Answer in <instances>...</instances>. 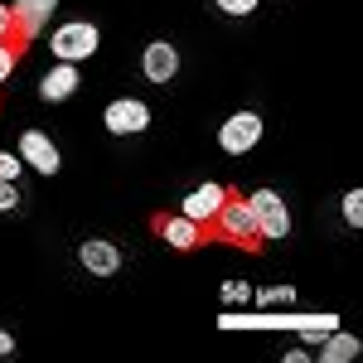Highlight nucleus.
Segmentation results:
<instances>
[{"label": "nucleus", "mask_w": 363, "mask_h": 363, "mask_svg": "<svg viewBox=\"0 0 363 363\" xmlns=\"http://www.w3.org/2000/svg\"><path fill=\"white\" fill-rule=\"evenodd\" d=\"M97 44H102V34H97V25H87V20H73V25H63L49 39L58 63H83V58L97 54Z\"/></svg>", "instance_id": "nucleus-1"}, {"label": "nucleus", "mask_w": 363, "mask_h": 363, "mask_svg": "<svg viewBox=\"0 0 363 363\" xmlns=\"http://www.w3.org/2000/svg\"><path fill=\"white\" fill-rule=\"evenodd\" d=\"M252 203V218H257V233H262V242L272 238V242H281L286 233H291V208H286V199L272 194V189H257V194H247Z\"/></svg>", "instance_id": "nucleus-2"}, {"label": "nucleus", "mask_w": 363, "mask_h": 363, "mask_svg": "<svg viewBox=\"0 0 363 363\" xmlns=\"http://www.w3.org/2000/svg\"><path fill=\"white\" fill-rule=\"evenodd\" d=\"M218 223H223V238H228V242H238V247H257V242H262V233H257V218H252V203H247V199H223Z\"/></svg>", "instance_id": "nucleus-3"}, {"label": "nucleus", "mask_w": 363, "mask_h": 363, "mask_svg": "<svg viewBox=\"0 0 363 363\" xmlns=\"http://www.w3.org/2000/svg\"><path fill=\"white\" fill-rule=\"evenodd\" d=\"M257 140H262V116L257 112H238L218 126V145H223L228 155H247Z\"/></svg>", "instance_id": "nucleus-4"}, {"label": "nucleus", "mask_w": 363, "mask_h": 363, "mask_svg": "<svg viewBox=\"0 0 363 363\" xmlns=\"http://www.w3.org/2000/svg\"><path fill=\"white\" fill-rule=\"evenodd\" d=\"M102 121H107L112 136H136V131L150 126V107H145L140 97H121V102H112V107L102 112Z\"/></svg>", "instance_id": "nucleus-5"}, {"label": "nucleus", "mask_w": 363, "mask_h": 363, "mask_svg": "<svg viewBox=\"0 0 363 363\" xmlns=\"http://www.w3.org/2000/svg\"><path fill=\"white\" fill-rule=\"evenodd\" d=\"M140 73H145V83H169V78L179 73V49H174L169 39L145 44V54H140Z\"/></svg>", "instance_id": "nucleus-6"}, {"label": "nucleus", "mask_w": 363, "mask_h": 363, "mask_svg": "<svg viewBox=\"0 0 363 363\" xmlns=\"http://www.w3.org/2000/svg\"><path fill=\"white\" fill-rule=\"evenodd\" d=\"M20 160H25L29 169H39V174H58V165H63L58 145L44 136V131H25V136H20Z\"/></svg>", "instance_id": "nucleus-7"}, {"label": "nucleus", "mask_w": 363, "mask_h": 363, "mask_svg": "<svg viewBox=\"0 0 363 363\" xmlns=\"http://www.w3.org/2000/svg\"><path fill=\"white\" fill-rule=\"evenodd\" d=\"M58 10V0H10V15H15V34L20 39H39V29L49 25V15Z\"/></svg>", "instance_id": "nucleus-8"}, {"label": "nucleus", "mask_w": 363, "mask_h": 363, "mask_svg": "<svg viewBox=\"0 0 363 363\" xmlns=\"http://www.w3.org/2000/svg\"><path fill=\"white\" fill-rule=\"evenodd\" d=\"M155 233L165 238L169 247H179V252H194L203 247V223H194V218H184V213H174V218H155Z\"/></svg>", "instance_id": "nucleus-9"}, {"label": "nucleus", "mask_w": 363, "mask_h": 363, "mask_svg": "<svg viewBox=\"0 0 363 363\" xmlns=\"http://www.w3.org/2000/svg\"><path fill=\"white\" fill-rule=\"evenodd\" d=\"M78 262H83V272H92V277H116L121 272L116 242H102V238H87L83 247H78Z\"/></svg>", "instance_id": "nucleus-10"}, {"label": "nucleus", "mask_w": 363, "mask_h": 363, "mask_svg": "<svg viewBox=\"0 0 363 363\" xmlns=\"http://www.w3.org/2000/svg\"><path fill=\"white\" fill-rule=\"evenodd\" d=\"M223 199H228L223 184H199L194 194H184V218H194V223H213L218 208H223Z\"/></svg>", "instance_id": "nucleus-11"}, {"label": "nucleus", "mask_w": 363, "mask_h": 363, "mask_svg": "<svg viewBox=\"0 0 363 363\" xmlns=\"http://www.w3.org/2000/svg\"><path fill=\"white\" fill-rule=\"evenodd\" d=\"M78 63H58V68H49L44 73V83H39V97L44 102H63V97H73L78 92Z\"/></svg>", "instance_id": "nucleus-12"}, {"label": "nucleus", "mask_w": 363, "mask_h": 363, "mask_svg": "<svg viewBox=\"0 0 363 363\" xmlns=\"http://www.w3.org/2000/svg\"><path fill=\"white\" fill-rule=\"evenodd\" d=\"M359 339L354 335H344V330H330V335H325V349H320V359L325 363H344V359H359Z\"/></svg>", "instance_id": "nucleus-13"}, {"label": "nucleus", "mask_w": 363, "mask_h": 363, "mask_svg": "<svg viewBox=\"0 0 363 363\" xmlns=\"http://www.w3.org/2000/svg\"><path fill=\"white\" fill-rule=\"evenodd\" d=\"M252 301H257V306H291L296 291H291V286H272V291H252Z\"/></svg>", "instance_id": "nucleus-14"}, {"label": "nucleus", "mask_w": 363, "mask_h": 363, "mask_svg": "<svg viewBox=\"0 0 363 363\" xmlns=\"http://www.w3.org/2000/svg\"><path fill=\"white\" fill-rule=\"evenodd\" d=\"M344 218H349V228H363V189L344 194Z\"/></svg>", "instance_id": "nucleus-15"}, {"label": "nucleus", "mask_w": 363, "mask_h": 363, "mask_svg": "<svg viewBox=\"0 0 363 363\" xmlns=\"http://www.w3.org/2000/svg\"><path fill=\"white\" fill-rule=\"evenodd\" d=\"M10 208H20V189H15V179H0V213H10Z\"/></svg>", "instance_id": "nucleus-16"}, {"label": "nucleus", "mask_w": 363, "mask_h": 363, "mask_svg": "<svg viewBox=\"0 0 363 363\" xmlns=\"http://www.w3.org/2000/svg\"><path fill=\"white\" fill-rule=\"evenodd\" d=\"M223 301H228V306H238V301H252V286H247V281H228V286H223Z\"/></svg>", "instance_id": "nucleus-17"}, {"label": "nucleus", "mask_w": 363, "mask_h": 363, "mask_svg": "<svg viewBox=\"0 0 363 363\" xmlns=\"http://www.w3.org/2000/svg\"><path fill=\"white\" fill-rule=\"evenodd\" d=\"M10 39H15V15H10V5L0 0V44H10ZM15 44H20V39H15Z\"/></svg>", "instance_id": "nucleus-18"}, {"label": "nucleus", "mask_w": 363, "mask_h": 363, "mask_svg": "<svg viewBox=\"0 0 363 363\" xmlns=\"http://www.w3.org/2000/svg\"><path fill=\"white\" fill-rule=\"evenodd\" d=\"M15 58H20V44H0V83L10 78V68H15Z\"/></svg>", "instance_id": "nucleus-19"}, {"label": "nucleus", "mask_w": 363, "mask_h": 363, "mask_svg": "<svg viewBox=\"0 0 363 363\" xmlns=\"http://www.w3.org/2000/svg\"><path fill=\"white\" fill-rule=\"evenodd\" d=\"M213 5H218L223 15H252V10H257V0H213Z\"/></svg>", "instance_id": "nucleus-20"}, {"label": "nucleus", "mask_w": 363, "mask_h": 363, "mask_svg": "<svg viewBox=\"0 0 363 363\" xmlns=\"http://www.w3.org/2000/svg\"><path fill=\"white\" fill-rule=\"evenodd\" d=\"M20 165H25L20 155H10V150H0V179H15V174H20Z\"/></svg>", "instance_id": "nucleus-21"}, {"label": "nucleus", "mask_w": 363, "mask_h": 363, "mask_svg": "<svg viewBox=\"0 0 363 363\" xmlns=\"http://www.w3.org/2000/svg\"><path fill=\"white\" fill-rule=\"evenodd\" d=\"M10 354H15V339H10L5 330H0V359H10Z\"/></svg>", "instance_id": "nucleus-22"}]
</instances>
